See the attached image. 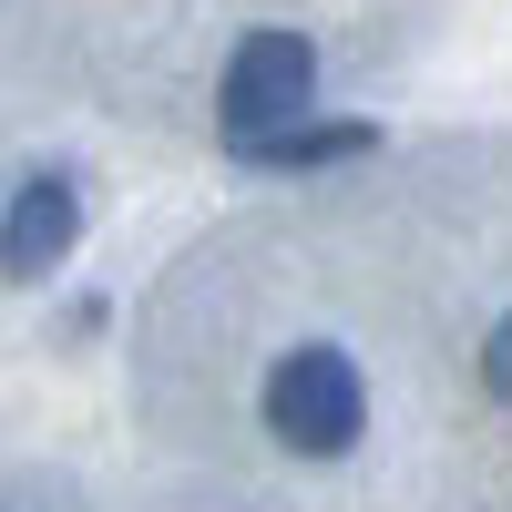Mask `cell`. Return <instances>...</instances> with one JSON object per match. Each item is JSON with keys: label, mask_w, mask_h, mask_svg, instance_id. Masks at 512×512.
<instances>
[{"label": "cell", "mask_w": 512, "mask_h": 512, "mask_svg": "<svg viewBox=\"0 0 512 512\" xmlns=\"http://www.w3.org/2000/svg\"><path fill=\"white\" fill-rule=\"evenodd\" d=\"M267 431H277L287 451H308V461H338V451L369 431L359 359H349V349H328V338L287 349V359L267 369Z\"/></svg>", "instance_id": "1"}, {"label": "cell", "mask_w": 512, "mask_h": 512, "mask_svg": "<svg viewBox=\"0 0 512 512\" xmlns=\"http://www.w3.org/2000/svg\"><path fill=\"white\" fill-rule=\"evenodd\" d=\"M308 103H318V52L297 31H256V41H236V62H226V154L236 144H267V134H297L308 123Z\"/></svg>", "instance_id": "2"}, {"label": "cell", "mask_w": 512, "mask_h": 512, "mask_svg": "<svg viewBox=\"0 0 512 512\" xmlns=\"http://www.w3.org/2000/svg\"><path fill=\"white\" fill-rule=\"evenodd\" d=\"M82 236V195L72 175H21L11 185V226H0V256H11V277H52Z\"/></svg>", "instance_id": "3"}, {"label": "cell", "mask_w": 512, "mask_h": 512, "mask_svg": "<svg viewBox=\"0 0 512 512\" xmlns=\"http://www.w3.org/2000/svg\"><path fill=\"white\" fill-rule=\"evenodd\" d=\"M369 144H379V123H297V134L236 144V164H256V175H318V164H359Z\"/></svg>", "instance_id": "4"}, {"label": "cell", "mask_w": 512, "mask_h": 512, "mask_svg": "<svg viewBox=\"0 0 512 512\" xmlns=\"http://www.w3.org/2000/svg\"><path fill=\"white\" fill-rule=\"evenodd\" d=\"M482 379H492V400H512V318L482 338Z\"/></svg>", "instance_id": "5"}]
</instances>
